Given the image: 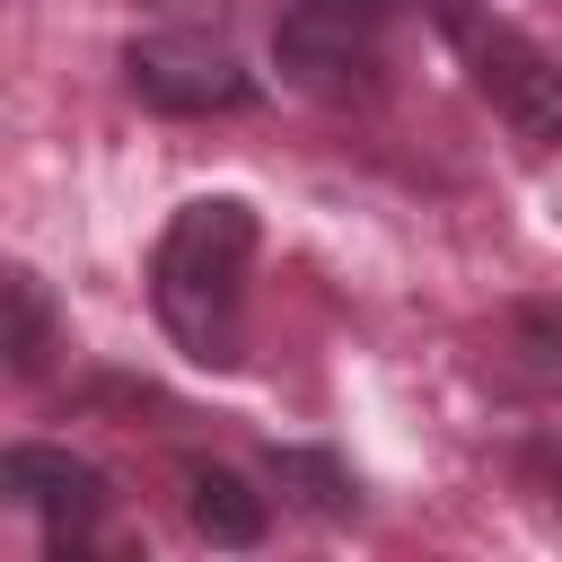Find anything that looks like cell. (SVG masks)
<instances>
[{
    "mask_svg": "<svg viewBox=\"0 0 562 562\" xmlns=\"http://www.w3.org/2000/svg\"><path fill=\"white\" fill-rule=\"evenodd\" d=\"M255 202L202 193L184 202L149 246V307L167 342L202 369H237L246 351V272H255Z\"/></svg>",
    "mask_w": 562,
    "mask_h": 562,
    "instance_id": "cell-1",
    "label": "cell"
},
{
    "mask_svg": "<svg viewBox=\"0 0 562 562\" xmlns=\"http://www.w3.org/2000/svg\"><path fill=\"white\" fill-rule=\"evenodd\" d=\"M439 35L457 44L474 97H483L527 149H553V140H562V53H544L527 26L492 18V9H457V0L439 9Z\"/></svg>",
    "mask_w": 562,
    "mask_h": 562,
    "instance_id": "cell-2",
    "label": "cell"
},
{
    "mask_svg": "<svg viewBox=\"0 0 562 562\" xmlns=\"http://www.w3.org/2000/svg\"><path fill=\"white\" fill-rule=\"evenodd\" d=\"M395 0H281L272 18V61L299 97L351 105L378 97V35H386Z\"/></svg>",
    "mask_w": 562,
    "mask_h": 562,
    "instance_id": "cell-3",
    "label": "cell"
},
{
    "mask_svg": "<svg viewBox=\"0 0 562 562\" xmlns=\"http://www.w3.org/2000/svg\"><path fill=\"white\" fill-rule=\"evenodd\" d=\"M123 88L149 105V114H176V123H202V114H246L263 97V79L211 44V35H132L123 44Z\"/></svg>",
    "mask_w": 562,
    "mask_h": 562,
    "instance_id": "cell-4",
    "label": "cell"
},
{
    "mask_svg": "<svg viewBox=\"0 0 562 562\" xmlns=\"http://www.w3.org/2000/svg\"><path fill=\"white\" fill-rule=\"evenodd\" d=\"M0 492L44 527V553H53V562L88 553V536H97V527H105V509H114L105 474H97L88 457L53 448V439H18V448L0 457Z\"/></svg>",
    "mask_w": 562,
    "mask_h": 562,
    "instance_id": "cell-5",
    "label": "cell"
},
{
    "mask_svg": "<svg viewBox=\"0 0 562 562\" xmlns=\"http://www.w3.org/2000/svg\"><path fill=\"white\" fill-rule=\"evenodd\" d=\"M184 518H193V536L220 544V553H246V544H263V527H272L263 492H255L246 474L211 465V457H184Z\"/></svg>",
    "mask_w": 562,
    "mask_h": 562,
    "instance_id": "cell-6",
    "label": "cell"
},
{
    "mask_svg": "<svg viewBox=\"0 0 562 562\" xmlns=\"http://www.w3.org/2000/svg\"><path fill=\"white\" fill-rule=\"evenodd\" d=\"M263 465H272V483L299 501V509H316V518H351L360 509V483H351V465L334 457V448H263Z\"/></svg>",
    "mask_w": 562,
    "mask_h": 562,
    "instance_id": "cell-7",
    "label": "cell"
},
{
    "mask_svg": "<svg viewBox=\"0 0 562 562\" xmlns=\"http://www.w3.org/2000/svg\"><path fill=\"white\" fill-rule=\"evenodd\" d=\"M9 378H35L44 360H53V290L26 272V263H9Z\"/></svg>",
    "mask_w": 562,
    "mask_h": 562,
    "instance_id": "cell-8",
    "label": "cell"
},
{
    "mask_svg": "<svg viewBox=\"0 0 562 562\" xmlns=\"http://www.w3.org/2000/svg\"><path fill=\"white\" fill-rule=\"evenodd\" d=\"M509 342H518L527 378L562 386V307H553V299H518V307H509Z\"/></svg>",
    "mask_w": 562,
    "mask_h": 562,
    "instance_id": "cell-9",
    "label": "cell"
},
{
    "mask_svg": "<svg viewBox=\"0 0 562 562\" xmlns=\"http://www.w3.org/2000/svg\"><path fill=\"white\" fill-rule=\"evenodd\" d=\"M518 474H527V483H544V501H562V439H553V430H536V439L518 448Z\"/></svg>",
    "mask_w": 562,
    "mask_h": 562,
    "instance_id": "cell-10",
    "label": "cell"
}]
</instances>
